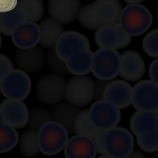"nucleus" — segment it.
Segmentation results:
<instances>
[{"label": "nucleus", "mask_w": 158, "mask_h": 158, "mask_svg": "<svg viewBox=\"0 0 158 158\" xmlns=\"http://www.w3.org/2000/svg\"><path fill=\"white\" fill-rule=\"evenodd\" d=\"M122 6L119 0H95L81 7L77 18L84 27L96 30L118 23Z\"/></svg>", "instance_id": "obj_1"}, {"label": "nucleus", "mask_w": 158, "mask_h": 158, "mask_svg": "<svg viewBox=\"0 0 158 158\" xmlns=\"http://www.w3.org/2000/svg\"><path fill=\"white\" fill-rule=\"evenodd\" d=\"M152 18L149 10L138 4H130L122 10L119 22L123 30L131 36L140 35L151 25Z\"/></svg>", "instance_id": "obj_2"}, {"label": "nucleus", "mask_w": 158, "mask_h": 158, "mask_svg": "<svg viewBox=\"0 0 158 158\" xmlns=\"http://www.w3.org/2000/svg\"><path fill=\"white\" fill-rule=\"evenodd\" d=\"M69 139L66 129L59 123L46 122L38 131V142L40 151L47 155L56 154L65 147Z\"/></svg>", "instance_id": "obj_3"}, {"label": "nucleus", "mask_w": 158, "mask_h": 158, "mask_svg": "<svg viewBox=\"0 0 158 158\" xmlns=\"http://www.w3.org/2000/svg\"><path fill=\"white\" fill-rule=\"evenodd\" d=\"M94 81L85 75L73 76L67 81L64 98L67 102L78 107L91 103L94 96Z\"/></svg>", "instance_id": "obj_4"}, {"label": "nucleus", "mask_w": 158, "mask_h": 158, "mask_svg": "<svg viewBox=\"0 0 158 158\" xmlns=\"http://www.w3.org/2000/svg\"><path fill=\"white\" fill-rule=\"evenodd\" d=\"M120 58L116 50L100 48L94 53L91 71L98 79L110 80L119 74Z\"/></svg>", "instance_id": "obj_5"}, {"label": "nucleus", "mask_w": 158, "mask_h": 158, "mask_svg": "<svg viewBox=\"0 0 158 158\" xmlns=\"http://www.w3.org/2000/svg\"><path fill=\"white\" fill-rule=\"evenodd\" d=\"M66 79L58 74L51 73L45 75L38 81L36 93L38 99L47 105H55L64 98Z\"/></svg>", "instance_id": "obj_6"}, {"label": "nucleus", "mask_w": 158, "mask_h": 158, "mask_svg": "<svg viewBox=\"0 0 158 158\" xmlns=\"http://www.w3.org/2000/svg\"><path fill=\"white\" fill-rule=\"evenodd\" d=\"M31 82L28 74L18 69H14L0 81L2 94L6 98L23 100L28 95Z\"/></svg>", "instance_id": "obj_7"}, {"label": "nucleus", "mask_w": 158, "mask_h": 158, "mask_svg": "<svg viewBox=\"0 0 158 158\" xmlns=\"http://www.w3.org/2000/svg\"><path fill=\"white\" fill-rule=\"evenodd\" d=\"M105 148L111 158H126L133 149L134 139L131 132L121 127L107 131L105 137Z\"/></svg>", "instance_id": "obj_8"}, {"label": "nucleus", "mask_w": 158, "mask_h": 158, "mask_svg": "<svg viewBox=\"0 0 158 158\" xmlns=\"http://www.w3.org/2000/svg\"><path fill=\"white\" fill-rule=\"evenodd\" d=\"M95 43L100 48L122 49L131 43L132 37L127 33L119 23L102 27L96 30Z\"/></svg>", "instance_id": "obj_9"}, {"label": "nucleus", "mask_w": 158, "mask_h": 158, "mask_svg": "<svg viewBox=\"0 0 158 158\" xmlns=\"http://www.w3.org/2000/svg\"><path fill=\"white\" fill-rule=\"evenodd\" d=\"M89 114L91 122L99 130H109L116 127L121 117L119 109L103 99L91 105Z\"/></svg>", "instance_id": "obj_10"}, {"label": "nucleus", "mask_w": 158, "mask_h": 158, "mask_svg": "<svg viewBox=\"0 0 158 158\" xmlns=\"http://www.w3.org/2000/svg\"><path fill=\"white\" fill-rule=\"evenodd\" d=\"M131 104L137 110H158V85L148 79L137 82L133 87Z\"/></svg>", "instance_id": "obj_11"}, {"label": "nucleus", "mask_w": 158, "mask_h": 158, "mask_svg": "<svg viewBox=\"0 0 158 158\" xmlns=\"http://www.w3.org/2000/svg\"><path fill=\"white\" fill-rule=\"evenodd\" d=\"M58 57L65 62L72 55L90 48L89 41L81 33L74 31H64L59 37L54 46Z\"/></svg>", "instance_id": "obj_12"}, {"label": "nucleus", "mask_w": 158, "mask_h": 158, "mask_svg": "<svg viewBox=\"0 0 158 158\" xmlns=\"http://www.w3.org/2000/svg\"><path fill=\"white\" fill-rule=\"evenodd\" d=\"M0 110L5 123L15 129L28 123L29 111L23 100L6 98L0 103Z\"/></svg>", "instance_id": "obj_13"}, {"label": "nucleus", "mask_w": 158, "mask_h": 158, "mask_svg": "<svg viewBox=\"0 0 158 158\" xmlns=\"http://www.w3.org/2000/svg\"><path fill=\"white\" fill-rule=\"evenodd\" d=\"M120 67L119 73L123 79L129 81L140 80L144 76L145 64L141 55L133 50H127L120 55Z\"/></svg>", "instance_id": "obj_14"}, {"label": "nucleus", "mask_w": 158, "mask_h": 158, "mask_svg": "<svg viewBox=\"0 0 158 158\" xmlns=\"http://www.w3.org/2000/svg\"><path fill=\"white\" fill-rule=\"evenodd\" d=\"M132 89L131 85L125 80L111 81L104 90L103 99L119 109H124L131 103Z\"/></svg>", "instance_id": "obj_15"}, {"label": "nucleus", "mask_w": 158, "mask_h": 158, "mask_svg": "<svg viewBox=\"0 0 158 158\" xmlns=\"http://www.w3.org/2000/svg\"><path fill=\"white\" fill-rule=\"evenodd\" d=\"M14 58L19 69L27 73H33L39 71L44 66L45 54L40 46L36 45L28 49H17Z\"/></svg>", "instance_id": "obj_16"}, {"label": "nucleus", "mask_w": 158, "mask_h": 158, "mask_svg": "<svg viewBox=\"0 0 158 158\" xmlns=\"http://www.w3.org/2000/svg\"><path fill=\"white\" fill-rule=\"evenodd\" d=\"M81 7L80 0H49L48 5L51 17L63 24L73 21Z\"/></svg>", "instance_id": "obj_17"}, {"label": "nucleus", "mask_w": 158, "mask_h": 158, "mask_svg": "<svg viewBox=\"0 0 158 158\" xmlns=\"http://www.w3.org/2000/svg\"><path fill=\"white\" fill-rule=\"evenodd\" d=\"M64 153L67 158H93L97 153L92 139L85 135H75L68 141Z\"/></svg>", "instance_id": "obj_18"}, {"label": "nucleus", "mask_w": 158, "mask_h": 158, "mask_svg": "<svg viewBox=\"0 0 158 158\" xmlns=\"http://www.w3.org/2000/svg\"><path fill=\"white\" fill-rule=\"evenodd\" d=\"M11 40L14 45L20 49H28L39 43L40 32L36 23L26 22L18 27L13 32Z\"/></svg>", "instance_id": "obj_19"}, {"label": "nucleus", "mask_w": 158, "mask_h": 158, "mask_svg": "<svg viewBox=\"0 0 158 158\" xmlns=\"http://www.w3.org/2000/svg\"><path fill=\"white\" fill-rule=\"evenodd\" d=\"M129 127L136 136L158 128V110H137L130 118Z\"/></svg>", "instance_id": "obj_20"}, {"label": "nucleus", "mask_w": 158, "mask_h": 158, "mask_svg": "<svg viewBox=\"0 0 158 158\" xmlns=\"http://www.w3.org/2000/svg\"><path fill=\"white\" fill-rule=\"evenodd\" d=\"M39 26L40 32L39 44L46 48H53L57 40L64 32L62 24L48 17L42 20Z\"/></svg>", "instance_id": "obj_21"}, {"label": "nucleus", "mask_w": 158, "mask_h": 158, "mask_svg": "<svg viewBox=\"0 0 158 158\" xmlns=\"http://www.w3.org/2000/svg\"><path fill=\"white\" fill-rule=\"evenodd\" d=\"M81 110L68 102H61L54 106L51 110L52 121L62 125L68 133H73V123L77 115Z\"/></svg>", "instance_id": "obj_22"}, {"label": "nucleus", "mask_w": 158, "mask_h": 158, "mask_svg": "<svg viewBox=\"0 0 158 158\" xmlns=\"http://www.w3.org/2000/svg\"><path fill=\"white\" fill-rule=\"evenodd\" d=\"M94 53L89 50L75 53L64 62L69 72L76 76L85 75L91 71Z\"/></svg>", "instance_id": "obj_23"}, {"label": "nucleus", "mask_w": 158, "mask_h": 158, "mask_svg": "<svg viewBox=\"0 0 158 158\" xmlns=\"http://www.w3.org/2000/svg\"><path fill=\"white\" fill-rule=\"evenodd\" d=\"M26 22L24 14L16 6L11 10L0 12V32L5 36H11L14 31Z\"/></svg>", "instance_id": "obj_24"}, {"label": "nucleus", "mask_w": 158, "mask_h": 158, "mask_svg": "<svg viewBox=\"0 0 158 158\" xmlns=\"http://www.w3.org/2000/svg\"><path fill=\"white\" fill-rule=\"evenodd\" d=\"M18 142L20 151L25 157H35L40 152L38 131L31 129L25 130L21 135Z\"/></svg>", "instance_id": "obj_25"}, {"label": "nucleus", "mask_w": 158, "mask_h": 158, "mask_svg": "<svg viewBox=\"0 0 158 158\" xmlns=\"http://www.w3.org/2000/svg\"><path fill=\"white\" fill-rule=\"evenodd\" d=\"M99 130L91 122L89 109L81 110L77 115L73 123V133L75 135H85L93 140Z\"/></svg>", "instance_id": "obj_26"}, {"label": "nucleus", "mask_w": 158, "mask_h": 158, "mask_svg": "<svg viewBox=\"0 0 158 158\" xmlns=\"http://www.w3.org/2000/svg\"><path fill=\"white\" fill-rule=\"evenodd\" d=\"M16 6L24 14L26 22L37 23L43 16L44 7L42 0H25Z\"/></svg>", "instance_id": "obj_27"}, {"label": "nucleus", "mask_w": 158, "mask_h": 158, "mask_svg": "<svg viewBox=\"0 0 158 158\" xmlns=\"http://www.w3.org/2000/svg\"><path fill=\"white\" fill-rule=\"evenodd\" d=\"M19 140V135L15 128L5 123L0 124V153L12 149Z\"/></svg>", "instance_id": "obj_28"}, {"label": "nucleus", "mask_w": 158, "mask_h": 158, "mask_svg": "<svg viewBox=\"0 0 158 158\" xmlns=\"http://www.w3.org/2000/svg\"><path fill=\"white\" fill-rule=\"evenodd\" d=\"M52 121L51 112L41 107H35L29 111L28 122L29 129L39 131L41 127L46 122Z\"/></svg>", "instance_id": "obj_29"}, {"label": "nucleus", "mask_w": 158, "mask_h": 158, "mask_svg": "<svg viewBox=\"0 0 158 158\" xmlns=\"http://www.w3.org/2000/svg\"><path fill=\"white\" fill-rule=\"evenodd\" d=\"M158 129L136 136L137 143L141 149L148 153H154L158 151Z\"/></svg>", "instance_id": "obj_30"}, {"label": "nucleus", "mask_w": 158, "mask_h": 158, "mask_svg": "<svg viewBox=\"0 0 158 158\" xmlns=\"http://www.w3.org/2000/svg\"><path fill=\"white\" fill-rule=\"evenodd\" d=\"M45 62L48 69L52 73L62 76L69 74L64 62L58 57L53 48L49 49L47 51Z\"/></svg>", "instance_id": "obj_31"}, {"label": "nucleus", "mask_w": 158, "mask_h": 158, "mask_svg": "<svg viewBox=\"0 0 158 158\" xmlns=\"http://www.w3.org/2000/svg\"><path fill=\"white\" fill-rule=\"evenodd\" d=\"M158 30L155 29L148 33L143 38L142 46L145 52L149 56L154 58L158 56Z\"/></svg>", "instance_id": "obj_32"}, {"label": "nucleus", "mask_w": 158, "mask_h": 158, "mask_svg": "<svg viewBox=\"0 0 158 158\" xmlns=\"http://www.w3.org/2000/svg\"><path fill=\"white\" fill-rule=\"evenodd\" d=\"M108 131L100 130L93 140L97 153L100 155H108L106 150L105 143L106 135Z\"/></svg>", "instance_id": "obj_33"}, {"label": "nucleus", "mask_w": 158, "mask_h": 158, "mask_svg": "<svg viewBox=\"0 0 158 158\" xmlns=\"http://www.w3.org/2000/svg\"><path fill=\"white\" fill-rule=\"evenodd\" d=\"M14 69L11 59L7 56L0 53V81Z\"/></svg>", "instance_id": "obj_34"}, {"label": "nucleus", "mask_w": 158, "mask_h": 158, "mask_svg": "<svg viewBox=\"0 0 158 158\" xmlns=\"http://www.w3.org/2000/svg\"><path fill=\"white\" fill-rule=\"evenodd\" d=\"M110 80H103L96 79L94 81L95 92L94 100L95 101L103 99V94L104 90Z\"/></svg>", "instance_id": "obj_35"}, {"label": "nucleus", "mask_w": 158, "mask_h": 158, "mask_svg": "<svg viewBox=\"0 0 158 158\" xmlns=\"http://www.w3.org/2000/svg\"><path fill=\"white\" fill-rule=\"evenodd\" d=\"M17 4V0H0V12L11 10Z\"/></svg>", "instance_id": "obj_36"}, {"label": "nucleus", "mask_w": 158, "mask_h": 158, "mask_svg": "<svg viewBox=\"0 0 158 158\" xmlns=\"http://www.w3.org/2000/svg\"><path fill=\"white\" fill-rule=\"evenodd\" d=\"M158 64L157 58L150 64L149 68V74L151 80L158 85Z\"/></svg>", "instance_id": "obj_37"}, {"label": "nucleus", "mask_w": 158, "mask_h": 158, "mask_svg": "<svg viewBox=\"0 0 158 158\" xmlns=\"http://www.w3.org/2000/svg\"><path fill=\"white\" fill-rule=\"evenodd\" d=\"M145 154L142 152L137 150H132L127 158H146Z\"/></svg>", "instance_id": "obj_38"}, {"label": "nucleus", "mask_w": 158, "mask_h": 158, "mask_svg": "<svg viewBox=\"0 0 158 158\" xmlns=\"http://www.w3.org/2000/svg\"><path fill=\"white\" fill-rule=\"evenodd\" d=\"M126 3L130 4H138L141 2L143 0H123Z\"/></svg>", "instance_id": "obj_39"}, {"label": "nucleus", "mask_w": 158, "mask_h": 158, "mask_svg": "<svg viewBox=\"0 0 158 158\" xmlns=\"http://www.w3.org/2000/svg\"><path fill=\"white\" fill-rule=\"evenodd\" d=\"M4 123V120L0 110V124Z\"/></svg>", "instance_id": "obj_40"}, {"label": "nucleus", "mask_w": 158, "mask_h": 158, "mask_svg": "<svg viewBox=\"0 0 158 158\" xmlns=\"http://www.w3.org/2000/svg\"><path fill=\"white\" fill-rule=\"evenodd\" d=\"M98 157L100 158H111V157L108 155H100Z\"/></svg>", "instance_id": "obj_41"}, {"label": "nucleus", "mask_w": 158, "mask_h": 158, "mask_svg": "<svg viewBox=\"0 0 158 158\" xmlns=\"http://www.w3.org/2000/svg\"><path fill=\"white\" fill-rule=\"evenodd\" d=\"M25 0H17V4L22 2Z\"/></svg>", "instance_id": "obj_42"}, {"label": "nucleus", "mask_w": 158, "mask_h": 158, "mask_svg": "<svg viewBox=\"0 0 158 158\" xmlns=\"http://www.w3.org/2000/svg\"><path fill=\"white\" fill-rule=\"evenodd\" d=\"M2 44V38L0 34V48H1Z\"/></svg>", "instance_id": "obj_43"}, {"label": "nucleus", "mask_w": 158, "mask_h": 158, "mask_svg": "<svg viewBox=\"0 0 158 158\" xmlns=\"http://www.w3.org/2000/svg\"><path fill=\"white\" fill-rule=\"evenodd\" d=\"M1 94H2V93H1V92L0 88V97H1Z\"/></svg>", "instance_id": "obj_44"}]
</instances>
